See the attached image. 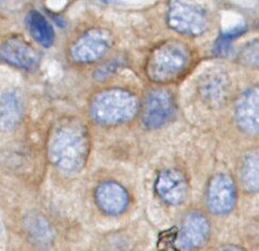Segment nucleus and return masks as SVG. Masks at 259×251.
Returning <instances> with one entry per match:
<instances>
[{
  "label": "nucleus",
  "mask_w": 259,
  "mask_h": 251,
  "mask_svg": "<svg viewBox=\"0 0 259 251\" xmlns=\"http://www.w3.org/2000/svg\"><path fill=\"white\" fill-rule=\"evenodd\" d=\"M139 110L136 96L122 88H109L97 94L90 106L91 117L102 125L127 122Z\"/></svg>",
  "instance_id": "7ed1b4c3"
},
{
  "label": "nucleus",
  "mask_w": 259,
  "mask_h": 251,
  "mask_svg": "<svg viewBox=\"0 0 259 251\" xmlns=\"http://www.w3.org/2000/svg\"><path fill=\"white\" fill-rule=\"evenodd\" d=\"M90 143L85 127L77 121H64L56 125L48 142L52 164L64 174L80 172L87 163Z\"/></svg>",
  "instance_id": "f257e3e1"
},
{
  "label": "nucleus",
  "mask_w": 259,
  "mask_h": 251,
  "mask_svg": "<svg viewBox=\"0 0 259 251\" xmlns=\"http://www.w3.org/2000/svg\"><path fill=\"white\" fill-rule=\"evenodd\" d=\"M240 177L243 188L247 192H259V150L249 152L243 159Z\"/></svg>",
  "instance_id": "dca6fc26"
},
{
  "label": "nucleus",
  "mask_w": 259,
  "mask_h": 251,
  "mask_svg": "<svg viewBox=\"0 0 259 251\" xmlns=\"http://www.w3.org/2000/svg\"><path fill=\"white\" fill-rule=\"evenodd\" d=\"M209 222L199 212H191L184 217L177 233V245L185 250L203 246L209 236Z\"/></svg>",
  "instance_id": "6e6552de"
},
{
  "label": "nucleus",
  "mask_w": 259,
  "mask_h": 251,
  "mask_svg": "<svg viewBox=\"0 0 259 251\" xmlns=\"http://www.w3.org/2000/svg\"><path fill=\"white\" fill-rule=\"evenodd\" d=\"M168 26L183 35L197 36L207 28L205 13L189 4H174L167 14Z\"/></svg>",
  "instance_id": "423d86ee"
},
{
  "label": "nucleus",
  "mask_w": 259,
  "mask_h": 251,
  "mask_svg": "<svg viewBox=\"0 0 259 251\" xmlns=\"http://www.w3.org/2000/svg\"><path fill=\"white\" fill-rule=\"evenodd\" d=\"M26 27L31 37L45 47H50L55 39V32L45 16L39 11L31 10L25 19Z\"/></svg>",
  "instance_id": "2eb2a0df"
},
{
  "label": "nucleus",
  "mask_w": 259,
  "mask_h": 251,
  "mask_svg": "<svg viewBox=\"0 0 259 251\" xmlns=\"http://www.w3.org/2000/svg\"><path fill=\"white\" fill-rule=\"evenodd\" d=\"M128 194L115 181L102 182L95 190V202L103 213L109 216L122 214L128 205Z\"/></svg>",
  "instance_id": "9b49d317"
},
{
  "label": "nucleus",
  "mask_w": 259,
  "mask_h": 251,
  "mask_svg": "<svg viewBox=\"0 0 259 251\" xmlns=\"http://www.w3.org/2000/svg\"><path fill=\"white\" fill-rule=\"evenodd\" d=\"M228 83L227 79L220 72H212L202 80L200 91L202 96L209 103L222 101L227 93Z\"/></svg>",
  "instance_id": "f3484780"
},
{
  "label": "nucleus",
  "mask_w": 259,
  "mask_h": 251,
  "mask_svg": "<svg viewBox=\"0 0 259 251\" xmlns=\"http://www.w3.org/2000/svg\"><path fill=\"white\" fill-rule=\"evenodd\" d=\"M2 233H3V228H2V223H0V237H2Z\"/></svg>",
  "instance_id": "412c9836"
},
{
  "label": "nucleus",
  "mask_w": 259,
  "mask_h": 251,
  "mask_svg": "<svg viewBox=\"0 0 259 251\" xmlns=\"http://www.w3.org/2000/svg\"><path fill=\"white\" fill-rule=\"evenodd\" d=\"M158 196L168 205H181L188 196V182L185 175L175 168L165 169L156 180Z\"/></svg>",
  "instance_id": "1a4fd4ad"
},
{
  "label": "nucleus",
  "mask_w": 259,
  "mask_h": 251,
  "mask_svg": "<svg viewBox=\"0 0 259 251\" xmlns=\"http://www.w3.org/2000/svg\"><path fill=\"white\" fill-rule=\"evenodd\" d=\"M205 200L213 214L225 215L233 209L237 203V189L232 178L226 174H217L209 180Z\"/></svg>",
  "instance_id": "0eeeda50"
},
{
  "label": "nucleus",
  "mask_w": 259,
  "mask_h": 251,
  "mask_svg": "<svg viewBox=\"0 0 259 251\" xmlns=\"http://www.w3.org/2000/svg\"><path fill=\"white\" fill-rule=\"evenodd\" d=\"M192 54L185 43L169 40L157 45L150 52L146 74L158 83H172L181 79L190 68Z\"/></svg>",
  "instance_id": "f03ea898"
},
{
  "label": "nucleus",
  "mask_w": 259,
  "mask_h": 251,
  "mask_svg": "<svg viewBox=\"0 0 259 251\" xmlns=\"http://www.w3.org/2000/svg\"><path fill=\"white\" fill-rule=\"evenodd\" d=\"M119 65H120V62L117 61V60L110 61L106 65H103L101 68L97 69V71H96V78H99V79L106 78L107 76L111 75L112 72H115L116 69H118Z\"/></svg>",
  "instance_id": "6ab92c4d"
},
{
  "label": "nucleus",
  "mask_w": 259,
  "mask_h": 251,
  "mask_svg": "<svg viewBox=\"0 0 259 251\" xmlns=\"http://www.w3.org/2000/svg\"><path fill=\"white\" fill-rule=\"evenodd\" d=\"M239 126L248 134H259V87H250L243 93L236 105Z\"/></svg>",
  "instance_id": "f8f14e48"
},
{
  "label": "nucleus",
  "mask_w": 259,
  "mask_h": 251,
  "mask_svg": "<svg viewBox=\"0 0 259 251\" xmlns=\"http://www.w3.org/2000/svg\"><path fill=\"white\" fill-rule=\"evenodd\" d=\"M217 251H245L243 248L236 245H227L218 249Z\"/></svg>",
  "instance_id": "aec40b11"
},
{
  "label": "nucleus",
  "mask_w": 259,
  "mask_h": 251,
  "mask_svg": "<svg viewBox=\"0 0 259 251\" xmlns=\"http://www.w3.org/2000/svg\"><path fill=\"white\" fill-rule=\"evenodd\" d=\"M111 36L105 29L93 28L79 37L70 47L71 59L77 63H93L108 52Z\"/></svg>",
  "instance_id": "20e7f679"
},
{
  "label": "nucleus",
  "mask_w": 259,
  "mask_h": 251,
  "mask_svg": "<svg viewBox=\"0 0 259 251\" xmlns=\"http://www.w3.org/2000/svg\"><path fill=\"white\" fill-rule=\"evenodd\" d=\"M24 106L21 95L14 91H6L0 95V129L10 132L21 122Z\"/></svg>",
  "instance_id": "4468645a"
},
{
  "label": "nucleus",
  "mask_w": 259,
  "mask_h": 251,
  "mask_svg": "<svg viewBox=\"0 0 259 251\" xmlns=\"http://www.w3.org/2000/svg\"><path fill=\"white\" fill-rule=\"evenodd\" d=\"M23 229L32 245L39 249L50 248L55 239L52 224L39 213H29L23 219Z\"/></svg>",
  "instance_id": "ddd939ff"
},
{
  "label": "nucleus",
  "mask_w": 259,
  "mask_h": 251,
  "mask_svg": "<svg viewBox=\"0 0 259 251\" xmlns=\"http://www.w3.org/2000/svg\"><path fill=\"white\" fill-rule=\"evenodd\" d=\"M175 103L172 94L163 88H156L146 96L143 105V124L150 129L167 123L174 115Z\"/></svg>",
  "instance_id": "39448f33"
},
{
  "label": "nucleus",
  "mask_w": 259,
  "mask_h": 251,
  "mask_svg": "<svg viewBox=\"0 0 259 251\" xmlns=\"http://www.w3.org/2000/svg\"><path fill=\"white\" fill-rule=\"evenodd\" d=\"M237 61L247 67H259V39L243 46L237 55Z\"/></svg>",
  "instance_id": "a211bd4d"
},
{
  "label": "nucleus",
  "mask_w": 259,
  "mask_h": 251,
  "mask_svg": "<svg viewBox=\"0 0 259 251\" xmlns=\"http://www.w3.org/2000/svg\"><path fill=\"white\" fill-rule=\"evenodd\" d=\"M0 60L16 68L31 70L38 66L40 54L21 38H10L0 45Z\"/></svg>",
  "instance_id": "9d476101"
}]
</instances>
